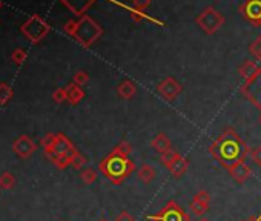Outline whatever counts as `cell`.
<instances>
[{"label": "cell", "mask_w": 261, "mask_h": 221, "mask_svg": "<svg viewBox=\"0 0 261 221\" xmlns=\"http://www.w3.org/2000/svg\"><path fill=\"white\" fill-rule=\"evenodd\" d=\"M211 152L218 160V163L229 171L238 163L244 161L247 148L233 131H226L212 143Z\"/></svg>", "instance_id": "6da1fadb"}, {"label": "cell", "mask_w": 261, "mask_h": 221, "mask_svg": "<svg viewBox=\"0 0 261 221\" xmlns=\"http://www.w3.org/2000/svg\"><path fill=\"white\" fill-rule=\"evenodd\" d=\"M98 169L108 177L114 184H120L124 178L130 175L134 171V163L129 160V157L112 151L106 158H103L98 164Z\"/></svg>", "instance_id": "7a4b0ae2"}, {"label": "cell", "mask_w": 261, "mask_h": 221, "mask_svg": "<svg viewBox=\"0 0 261 221\" xmlns=\"http://www.w3.org/2000/svg\"><path fill=\"white\" fill-rule=\"evenodd\" d=\"M72 36L83 46H89V45H92L101 36V28L91 17H86L85 16V17H82L77 22L75 31H74Z\"/></svg>", "instance_id": "3957f363"}, {"label": "cell", "mask_w": 261, "mask_h": 221, "mask_svg": "<svg viewBox=\"0 0 261 221\" xmlns=\"http://www.w3.org/2000/svg\"><path fill=\"white\" fill-rule=\"evenodd\" d=\"M49 25L37 14H34L33 17H30L22 26L20 31L22 34L33 43H39L40 40H43L46 37V34L49 33Z\"/></svg>", "instance_id": "277c9868"}, {"label": "cell", "mask_w": 261, "mask_h": 221, "mask_svg": "<svg viewBox=\"0 0 261 221\" xmlns=\"http://www.w3.org/2000/svg\"><path fill=\"white\" fill-rule=\"evenodd\" d=\"M146 219L149 221H189V215L175 201H169L159 213L146 215Z\"/></svg>", "instance_id": "5b68a950"}, {"label": "cell", "mask_w": 261, "mask_h": 221, "mask_svg": "<svg viewBox=\"0 0 261 221\" xmlns=\"http://www.w3.org/2000/svg\"><path fill=\"white\" fill-rule=\"evenodd\" d=\"M162 163L169 169V172L175 178H180L188 171V166H189L188 160L185 157H181L178 152L172 151V149L169 152H166V154L162 155Z\"/></svg>", "instance_id": "8992f818"}, {"label": "cell", "mask_w": 261, "mask_h": 221, "mask_svg": "<svg viewBox=\"0 0 261 221\" xmlns=\"http://www.w3.org/2000/svg\"><path fill=\"white\" fill-rule=\"evenodd\" d=\"M197 23L207 33V34H214L223 23H224V19L223 16L214 10V8H207L204 10L198 17H197Z\"/></svg>", "instance_id": "52a82bcc"}, {"label": "cell", "mask_w": 261, "mask_h": 221, "mask_svg": "<svg viewBox=\"0 0 261 221\" xmlns=\"http://www.w3.org/2000/svg\"><path fill=\"white\" fill-rule=\"evenodd\" d=\"M36 149H37V145H36L28 135H20V137L16 139L14 143H13V151H14V154H16L19 158H22V160L30 158V157L36 152Z\"/></svg>", "instance_id": "ba28073f"}, {"label": "cell", "mask_w": 261, "mask_h": 221, "mask_svg": "<svg viewBox=\"0 0 261 221\" xmlns=\"http://www.w3.org/2000/svg\"><path fill=\"white\" fill-rule=\"evenodd\" d=\"M77 149L74 148V145L71 143V140L63 135V134H57L56 139V145H54V151L49 154H56V155H68L71 158H74L77 155Z\"/></svg>", "instance_id": "9c48e42d"}, {"label": "cell", "mask_w": 261, "mask_h": 221, "mask_svg": "<svg viewBox=\"0 0 261 221\" xmlns=\"http://www.w3.org/2000/svg\"><path fill=\"white\" fill-rule=\"evenodd\" d=\"M180 92H181V85L175 78H172V77L165 78L159 85V94L163 98H166V100H174Z\"/></svg>", "instance_id": "30bf717a"}, {"label": "cell", "mask_w": 261, "mask_h": 221, "mask_svg": "<svg viewBox=\"0 0 261 221\" xmlns=\"http://www.w3.org/2000/svg\"><path fill=\"white\" fill-rule=\"evenodd\" d=\"M209 203H211V195L206 192V190H200L195 194L192 203H191V210L194 215L197 216H201L207 212L209 209Z\"/></svg>", "instance_id": "8fae6325"}, {"label": "cell", "mask_w": 261, "mask_h": 221, "mask_svg": "<svg viewBox=\"0 0 261 221\" xmlns=\"http://www.w3.org/2000/svg\"><path fill=\"white\" fill-rule=\"evenodd\" d=\"M246 91L247 94L252 97V100L261 107V69L256 71V74L249 80V83L246 85Z\"/></svg>", "instance_id": "7c38bea8"}, {"label": "cell", "mask_w": 261, "mask_h": 221, "mask_svg": "<svg viewBox=\"0 0 261 221\" xmlns=\"http://www.w3.org/2000/svg\"><path fill=\"white\" fill-rule=\"evenodd\" d=\"M229 172H230L232 178H233L237 183H240V184H243V183L250 177V168H249L244 161H241V163H238L237 166H233L232 169H229Z\"/></svg>", "instance_id": "4fadbf2b"}, {"label": "cell", "mask_w": 261, "mask_h": 221, "mask_svg": "<svg viewBox=\"0 0 261 221\" xmlns=\"http://www.w3.org/2000/svg\"><path fill=\"white\" fill-rule=\"evenodd\" d=\"M151 145H152V148H154L160 155H163V154H166V152H169V151L172 149L171 140L166 137V134H157Z\"/></svg>", "instance_id": "5bb4252c"}, {"label": "cell", "mask_w": 261, "mask_h": 221, "mask_svg": "<svg viewBox=\"0 0 261 221\" xmlns=\"http://www.w3.org/2000/svg\"><path fill=\"white\" fill-rule=\"evenodd\" d=\"M117 94H118L121 98L129 100V98H133V97L137 94V86H136V83H134V81L124 80L123 83H120V85H118V88H117Z\"/></svg>", "instance_id": "9a60e30c"}, {"label": "cell", "mask_w": 261, "mask_h": 221, "mask_svg": "<svg viewBox=\"0 0 261 221\" xmlns=\"http://www.w3.org/2000/svg\"><path fill=\"white\" fill-rule=\"evenodd\" d=\"M66 95H68V101L71 104H77L85 97V92L80 86H77L75 83H71L69 86H66Z\"/></svg>", "instance_id": "2e32d148"}, {"label": "cell", "mask_w": 261, "mask_h": 221, "mask_svg": "<svg viewBox=\"0 0 261 221\" xmlns=\"http://www.w3.org/2000/svg\"><path fill=\"white\" fill-rule=\"evenodd\" d=\"M155 169L151 166V164H143L140 169H139V172H137V175H139V178H140V181H143L145 184H149L154 178H155Z\"/></svg>", "instance_id": "e0dca14e"}, {"label": "cell", "mask_w": 261, "mask_h": 221, "mask_svg": "<svg viewBox=\"0 0 261 221\" xmlns=\"http://www.w3.org/2000/svg\"><path fill=\"white\" fill-rule=\"evenodd\" d=\"M62 2L71 8L75 14H82L85 11V8L92 2V0H62Z\"/></svg>", "instance_id": "ac0fdd59"}, {"label": "cell", "mask_w": 261, "mask_h": 221, "mask_svg": "<svg viewBox=\"0 0 261 221\" xmlns=\"http://www.w3.org/2000/svg\"><path fill=\"white\" fill-rule=\"evenodd\" d=\"M16 186V177L11 172H4L0 175V187L4 190H11Z\"/></svg>", "instance_id": "d6986e66"}, {"label": "cell", "mask_w": 261, "mask_h": 221, "mask_svg": "<svg viewBox=\"0 0 261 221\" xmlns=\"http://www.w3.org/2000/svg\"><path fill=\"white\" fill-rule=\"evenodd\" d=\"M56 139H57L56 134H46V135L40 140V146H42V149H43L45 154H49V152L54 151Z\"/></svg>", "instance_id": "ffe728a7"}, {"label": "cell", "mask_w": 261, "mask_h": 221, "mask_svg": "<svg viewBox=\"0 0 261 221\" xmlns=\"http://www.w3.org/2000/svg\"><path fill=\"white\" fill-rule=\"evenodd\" d=\"M14 95V91L10 85L0 83V104H7Z\"/></svg>", "instance_id": "44dd1931"}, {"label": "cell", "mask_w": 261, "mask_h": 221, "mask_svg": "<svg viewBox=\"0 0 261 221\" xmlns=\"http://www.w3.org/2000/svg\"><path fill=\"white\" fill-rule=\"evenodd\" d=\"M256 71H258V66H256L253 62H246V63L240 68V74H241L244 78H247V80H250V78L256 74Z\"/></svg>", "instance_id": "7402d4cb"}, {"label": "cell", "mask_w": 261, "mask_h": 221, "mask_svg": "<svg viewBox=\"0 0 261 221\" xmlns=\"http://www.w3.org/2000/svg\"><path fill=\"white\" fill-rule=\"evenodd\" d=\"M80 178H82V181H83L85 184H92V183H95V180H97V172H95V169H92V168H85V169L82 171V174H80Z\"/></svg>", "instance_id": "603a6c76"}, {"label": "cell", "mask_w": 261, "mask_h": 221, "mask_svg": "<svg viewBox=\"0 0 261 221\" xmlns=\"http://www.w3.org/2000/svg\"><path fill=\"white\" fill-rule=\"evenodd\" d=\"M247 16L250 19H261V0H255V2L249 4Z\"/></svg>", "instance_id": "cb8c5ba5"}, {"label": "cell", "mask_w": 261, "mask_h": 221, "mask_svg": "<svg viewBox=\"0 0 261 221\" xmlns=\"http://www.w3.org/2000/svg\"><path fill=\"white\" fill-rule=\"evenodd\" d=\"M27 59H28L27 51H25V49H20V48L14 49V51H13V54H11V60H13L16 65H22V63H25V62H27Z\"/></svg>", "instance_id": "d4e9b609"}, {"label": "cell", "mask_w": 261, "mask_h": 221, "mask_svg": "<svg viewBox=\"0 0 261 221\" xmlns=\"http://www.w3.org/2000/svg\"><path fill=\"white\" fill-rule=\"evenodd\" d=\"M86 163H88L86 157H85V155H82L80 152H77V155L72 158L71 166H74V168H75V169H79V171H83V168L86 166Z\"/></svg>", "instance_id": "484cf974"}, {"label": "cell", "mask_w": 261, "mask_h": 221, "mask_svg": "<svg viewBox=\"0 0 261 221\" xmlns=\"http://www.w3.org/2000/svg\"><path fill=\"white\" fill-rule=\"evenodd\" d=\"M88 81H89V75L85 71H79V72L74 74V83L77 86H85Z\"/></svg>", "instance_id": "4316f807"}, {"label": "cell", "mask_w": 261, "mask_h": 221, "mask_svg": "<svg viewBox=\"0 0 261 221\" xmlns=\"http://www.w3.org/2000/svg\"><path fill=\"white\" fill-rule=\"evenodd\" d=\"M53 100L56 103H63V101H68V95H66V88H60V89H56L54 94H53Z\"/></svg>", "instance_id": "83f0119b"}, {"label": "cell", "mask_w": 261, "mask_h": 221, "mask_svg": "<svg viewBox=\"0 0 261 221\" xmlns=\"http://www.w3.org/2000/svg\"><path fill=\"white\" fill-rule=\"evenodd\" d=\"M249 155H250V160H252L256 166H259V168H261V146L253 148V149L249 152Z\"/></svg>", "instance_id": "f1b7e54d"}, {"label": "cell", "mask_w": 261, "mask_h": 221, "mask_svg": "<svg viewBox=\"0 0 261 221\" xmlns=\"http://www.w3.org/2000/svg\"><path fill=\"white\" fill-rule=\"evenodd\" d=\"M114 151H117L118 154H123V155L129 157V154H130V145H129L127 142H121Z\"/></svg>", "instance_id": "f546056e"}, {"label": "cell", "mask_w": 261, "mask_h": 221, "mask_svg": "<svg viewBox=\"0 0 261 221\" xmlns=\"http://www.w3.org/2000/svg\"><path fill=\"white\" fill-rule=\"evenodd\" d=\"M114 221H136V219H134V216L130 215L129 212H121V213L117 215V218Z\"/></svg>", "instance_id": "4dcf8cb0"}, {"label": "cell", "mask_w": 261, "mask_h": 221, "mask_svg": "<svg viewBox=\"0 0 261 221\" xmlns=\"http://www.w3.org/2000/svg\"><path fill=\"white\" fill-rule=\"evenodd\" d=\"M151 5V0H134V7L137 10H146Z\"/></svg>", "instance_id": "1f68e13d"}, {"label": "cell", "mask_w": 261, "mask_h": 221, "mask_svg": "<svg viewBox=\"0 0 261 221\" xmlns=\"http://www.w3.org/2000/svg\"><path fill=\"white\" fill-rule=\"evenodd\" d=\"M75 26H77V22H72V20H71V22H68V23L65 25V31H66L68 34L72 36L74 31H75Z\"/></svg>", "instance_id": "d6a6232c"}, {"label": "cell", "mask_w": 261, "mask_h": 221, "mask_svg": "<svg viewBox=\"0 0 261 221\" xmlns=\"http://www.w3.org/2000/svg\"><path fill=\"white\" fill-rule=\"evenodd\" d=\"M4 7V4H2V0H0V8H2Z\"/></svg>", "instance_id": "836d02e7"}, {"label": "cell", "mask_w": 261, "mask_h": 221, "mask_svg": "<svg viewBox=\"0 0 261 221\" xmlns=\"http://www.w3.org/2000/svg\"><path fill=\"white\" fill-rule=\"evenodd\" d=\"M0 190H2V187H0Z\"/></svg>", "instance_id": "e575fe53"}, {"label": "cell", "mask_w": 261, "mask_h": 221, "mask_svg": "<svg viewBox=\"0 0 261 221\" xmlns=\"http://www.w3.org/2000/svg\"><path fill=\"white\" fill-rule=\"evenodd\" d=\"M101 221H105V219H101Z\"/></svg>", "instance_id": "d590c367"}]
</instances>
